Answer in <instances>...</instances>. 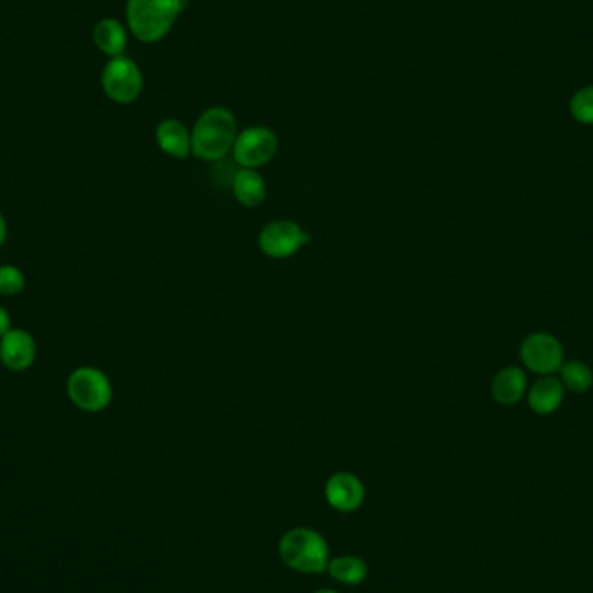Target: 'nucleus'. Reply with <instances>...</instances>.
<instances>
[{"instance_id": "f03ea898", "label": "nucleus", "mask_w": 593, "mask_h": 593, "mask_svg": "<svg viewBox=\"0 0 593 593\" xmlns=\"http://www.w3.org/2000/svg\"><path fill=\"white\" fill-rule=\"evenodd\" d=\"M188 0H127V23L144 44H155L172 30Z\"/></svg>"}, {"instance_id": "423d86ee", "label": "nucleus", "mask_w": 593, "mask_h": 593, "mask_svg": "<svg viewBox=\"0 0 593 593\" xmlns=\"http://www.w3.org/2000/svg\"><path fill=\"white\" fill-rule=\"evenodd\" d=\"M278 151V137L268 127H248L236 136L233 157L243 169H257L273 160Z\"/></svg>"}, {"instance_id": "39448f33", "label": "nucleus", "mask_w": 593, "mask_h": 593, "mask_svg": "<svg viewBox=\"0 0 593 593\" xmlns=\"http://www.w3.org/2000/svg\"><path fill=\"white\" fill-rule=\"evenodd\" d=\"M101 84L111 101L127 105L136 101L143 91V73L131 58L118 56L106 63Z\"/></svg>"}, {"instance_id": "a211bd4d", "label": "nucleus", "mask_w": 593, "mask_h": 593, "mask_svg": "<svg viewBox=\"0 0 593 593\" xmlns=\"http://www.w3.org/2000/svg\"><path fill=\"white\" fill-rule=\"evenodd\" d=\"M569 111L576 122L593 125V85L581 87L569 99Z\"/></svg>"}, {"instance_id": "f8f14e48", "label": "nucleus", "mask_w": 593, "mask_h": 593, "mask_svg": "<svg viewBox=\"0 0 593 593\" xmlns=\"http://www.w3.org/2000/svg\"><path fill=\"white\" fill-rule=\"evenodd\" d=\"M566 396V387L557 378L543 377L536 382L528 394L529 408L538 415H550L559 410Z\"/></svg>"}, {"instance_id": "0eeeda50", "label": "nucleus", "mask_w": 593, "mask_h": 593, "mask_svg": "<svg viewBox=\"0 0 593 593\" xmlns=\"http://www.w3.org/2000/svg\"><path fill=\"white\" fill-rule=\"evenodd\" d=\"M521 359L528 370L548 377L564 365V347L550 333H531L522 340Z\"/></svg>"}, {"instance_id": "f257e3e1", "label": "nucleus", "mask_w": 593, "mask_h": 593, "mask_svg": "<svg viewBox=\"0 0 593 593\" xmlns=\"http://www.w3.org/2000/svg\"><path fill=\"white\" fill-rule=\"evenodd\" d=\"M236 118L228 108L216 106L203 111L191 132V153L207 162H219L235 146Z\"/></svg>"}, {"instance_id": "2eb2a0df", "label": "nucleus", "mask_w": 593, "mask_h": 593, "mask_svg": "<svg viewBox=\"0 0 593 593\" xmlns=\"http://www.w3.org/2000/svg\"><path fill=\"white\" fill-rule=\"evenodd\" d=\"M92 37H94V44L98 46L99 51L110 58L122 56L125 47H127V32H125L124 25L113 18L99 21L98 25L94 27Z\"/></svg>"}, {"instance_id": "1a4fd4ad", "label": "nucleus", "mask_w": 593, "mask_h": 593, "mask_svg": "<svg viewBox=\"0 0 593 593\" xmlns=\"http://www.w3.org/2000/svg\"><path fill=\"white\" fill-rule=\"evenodd\" d=\"M325 495L333 509L339 512H354L365 500V486L354 474L339 472L328 479Z\"/></svg>"}, {"instance_id": "4468645a", "label": "nucleus", "mask_w": 593, "mask_h": 593, "mask_svg": "<svg viewBox=\"0 0 593 593\" xmlns=\"http://www.w3.org/2000/svg\"><path fill=\"white\" fill-rule=\"evenodd\" d=\"M233 193L245 207H259L266 200L268 186L255 169H240L233 176Z\"/></svg>"}, {"instance_id": "9d476101", "label": "nucleus", "mask_w": 593, "mask_h": 593, "mask_svg": "<svg viewBox=\"0 0 593 593\" xmlns=\"http://www.w3.org/2000/svg\"><path fill=\"white\" fill-rule=\"evenodd\" d=\"M35 342L25 330H9L0 342V359L14 372L27 370L35 359Z\"/></svg>"}, {"instance_id": "4be33fe9", "label": "nucleus", "mask_w": 593, "mask_h": 593, "mask_svg": "<svg viewBox=\"0 0 593 593\" xmlns=\"http://www.w3.org/2000/svg\"><path fill=\"white\" fill-rule=\"evenodd\" d=\"M316 593H337L333 592V590H328V588H323V590H318Z\"/></svg>"}, {"instance_id": "ddd939ff", "label": "nucleus", "mask_w": 593, "mask_h": 593, "mask_svg": "<svg viewBox=\"0 0 593 593\" xmlns=\"http://www.w3.org/2000/svg\"><path fill=\"white\" fill-rule=\"evenodd\" d=\"M157 143L163 153L177 160H184L191 155V134L186 125L176 118H167L158 125Z\"/></svg>"}, {"instance_id": "6ab92c4d", "label": "nucleus", "mask_w": 593, "mask_h": 593, "mask_svg": "<svg viewBox=\"0 0 593 593\" xmlns=\"http://www.w3.org/2000/svg\"><path fill=\"white\" fill-rule=\"evenodd\" d=\"M23 287H25V276H23L20 269L14 268V266H2L0 268V294H20Z\"/></svg>"}, {"instance_id": "7ed1b4c3", "label": "nucleus", "mask_w": 593, "mask_h": 593, "mask_svg": "<svg viewBox=\"0 0 593 593\" xmlns=\"http://www.w3.org/2000/svg\"><path fill=\"white\" fill-rule=\"evenodd\" d=\"M280 557L299 573H323L328 567V545L313 529H292L281 538Z\"/></svg>"}, {"instance_id": "aec40b11", "label": "nucleus", "mask_w": 593, "mask_h": 593, "mask_svg": "<svg viewBox=\"0 0 593 593\" xmlns=\"http://www.w3.org/2000/svg\"><path fill=\"white\" fill-rule=\"evenodd\" d=\"M11 328V316L4 307H0V337H4Z\"/></svg>"}, {"instance_id": "412c9836", "label": "nucleus", "mask_w": 593, "mask_h": 593, "mask_svg": "<svg viewBox=\"0 0 593 593\" xmlns=\"http://www.w3.org/2000/svg\"><path fill=\"white\" fill-rule=\"evenodd\" d=\"M6 240V221L4 217L0 216V245Z\"/></svg>"}, {"instance_id": "f3484780", "label": "nucleus", "mask_w": 593, "mask_h": 593, "mask_svg": "<svg viewBox=\"0 0 593 593\" xmlns=\"http://www.w3.org/2000/svg\"><path fill=\"white\" fill-rule=\"evenodd\" d=\"M561 382L567 391L587 392L593 385V373L590 366L583 361H567L561 366Z\"/></svg>"}, {"instance_id": "dca6fc26", "label": "nucleus", "mask_w": 593, "mask_h": 593, "mask_svg": "<svg viewBox=\"0 0 593 593\" xmlns=\"http://www.w3.org/2000/svg\"><path fill=\"white\" fill-rule=\"evenodd\" d=\"M326 569L332 578L344 585H359L368 576L366 562L361 561L359 557H352V555L333 559L332 562H328Z\"/></svg>"}, {"instance_id": "9b49d317", "label": "nucleus", "mask_w": 593, "mask_h": 593, "mask_svg": "<svg viewBox=\"0 0 593 593\" xmlns=\"http://www.w3.org/2000/svg\"><path fill=\"white\" fill-rule=\"evenodd\" d=\"M528 389V377L519 366H507L491 382V396L496 403L510 406L519 403Z\"/></svg>"}, {"instance_id": "6e6552de", "label": "nucleus", "mask_w": 593, "mask_h": 593, "mask_svg": "<svg viewBox=\"0 0 593 593\" xmlns=\"http://www.w3.org/2000/svg\"><path fill=\"white\" fill-rule=\"evenodd\" d=\"M311 243V235L294 221H273L262 228L259 247L271 259H288Z\"/></svg>"}, {"instance_id": "20e7f679", "label": "nucleus", "mask_w": 593, "mask_h": 593, "mask_svg": "<svg viewBox=\"0 0 593 593\" xmlns=\"http://www.w3.org/2000/svg\"><path fill=\"white\" fill-rule=\"evenodd\" d=\"M68 396L85 411H103L113 398L110 380L96 368H79L68 380Z\"/></svg>"}]
</instances>
